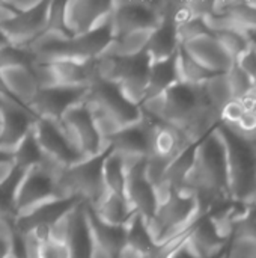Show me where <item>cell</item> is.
Returning a JSON list of instances; mask_svg holds the SVG:
<instances>
[{"label": "cell", "mask_w": 256, "mask_h": 258, "mask_svg": "<svg viewBox=\"0 0 256 258\" xmlns=\"http://www.w3.org/2000/svg\"><path fill=\"white\" fill-rule=\"evenodd\" d=\"M142 112L183 133L192 144L202 141L220 122V112L208 101L202 85L178 82L161 95L140 104Z\"/></svg>", "instance_id": "obj_1"}, {"label": "cell", "mask_w": 256, "mask_h": 258, "mask_svg": "<svg viewBox=\"0 0 256 258\" xmlns=\"http://www.w3.org/2000/svg\"><path fill=\"white\" fill-rule=\"evenodd\" d=\"M181 190H187L195 197L202 216L231 203L225 145L217 128L198 142L193 166Z\"/></svg>", "instance_id": "obj_2"}, {"label": "cell", "mask_w": 256, "mask_h": 258, "mask_svg": "<svg viewBox=\"0 0 256 258\" xmlns=\"http://www.w3.org/2000/svg\"><path fill=\"white\" fill-rule=\"evenodd\" d=\"M113 41V29L110 15L95 29L63 38L59 35L42 33L27 48L33 53L35 62H56V60H97L100 59L110 42Z\"/></svg>", "instance_id": "obj_3"}, {"label": "cell", "mask_w": 256, "mask_h": 258, "mask_svg": "<svg viewBox=\"0 0 256 258\" xmlns=\"http://www.w3.org/2000/svg\"><path fill=\"white\" fill-rule=\"evenodd\" d=\"M84 101L94 113L104 142H107L119 128L136 124L143 116L140 106L133 103L122 92L119 85L109 82L98 74L89 83Z\"/></svg>", "instance_id": "obj_4"}, {"label": "cell", "mask_w": 256, "mask_h": 258, "mask_svg": "<svg viewBox=\"0 0 256 258\" xmlns=\"http://www.w3.org/2000/svg\"><path fill=\"white\" fill-rule=\"evenodd\" d=\"M216 128L225 145L229 200L249 204L256 192V147L222 122Z\"/></svg>", "instance_id": "obj_5"}, {"label": "cell", "mask_w": 256, "mask_h": 258, "mask_svg": "<svg viewBox=\"0 0 256 258\" xmlns=\"http://www.w3.org/2000/svg\"><path fill=\"white\" fill-rule=\"evenodd\" d=\"M201 218L195 197L187 190H170L160 201L154 218L148 222L152 239L157 245L164 243L189 231Z\"/></svg>", "instance_id": "obj_6"}, {"label": "cell", "mask_w": 256, "mask_h": 258, "mask_svg": "<svg viewBox=\"0 0 256 258\" xmlns=\"http://www.w3.org/2000/svg\"><path fill=\"white\" fill-rule=\"evenodd\" d=\"M109 151L110 147L107 145V148L100 154L86 157L72 166L63 168L59 177L62 195L78 198L81 203L95 207L107 194L103 180V165Z\"/></svg>", "instance_id": "obj_7"}, {"label": "cell", "mask_w": 256, "mask_h": 258, "mask_svg": "<svg viewBox=\"0 0 256 258\" xmlns=\"http://www.w3.org/2000/svg\"><path fill=\"white\" fill-rule=\"evenodd\" d=\"M62 169L63 168H60L59 165L45 159L42 163L30 168L23 174L14 200L15 218L48 201L65 198L62 195L59 183Z\"/></svg>", "instance_id": "obj_8"}, {"label": "cell", "mask_w": 256, "mask_h": 258, "mask_svg": "<svg viewBox=\"0 0 256 258\" xmlns=\"http://www.w3.org/2000/svg\"><path fill=\"white\" fill-rule=\"evenodd\" d=\"M151 59L146 51L128 57L101 56L98 76L119 85L122 92L136 104H142L146 94Z\"/></svg>", "instance_id": "obj_9"}, {"label": "cell", "mask_w": 256, "mask_h": 258, "mask_svg": "<svg viewBox=\"0 0 256 258\" xmlns=\"http://www.w3.org/2000/svg\"><path fill=\"white\" fill-rule=\"evenodd\" d=\"M81 201L74 197L57 198L48 201L45 204L38 206L36 209L20 215L12 222V230L18 236H33L39 243L50 239V228L56 224L60 218L75 209Z\"/></svg>", "instance_id": "obj_10"}, {"label": "cell", "mask_w": 256, "mask_h": 258, "mask_svg": "<svg viewBox=\"0 0 256 258\" xmlns=\"http://www.w3.org/2000/svg\"><path fill=\"white\" fill-rule=\"evenodd\" d=\"M33 135L45 159L60 168L72 166L84 159L60 121L38 118L33 125Z\"/></svg>", "instance_id": "obj_11"}, {"label": "cell", "mask_w": 256, "mask_h": 258, "mask_svg": "<svg viewBox=\"0 0 256 258\" xmlns=\"http://www.w3.org/2000/svg\"><path fill=\"white\" fill-rule=\"evenodd\" d=\"M60 122L84 159L94 157L107 148V144L100 135L94 113L84 100L72 106L62 116Z\"/></svg>", "instance_id": "obj_12"}, {"label": "cell", "mask_w": 256, "mask_h": 258, "mask_svg": "<svg viewBox=\"0 0 256 258\" xmlns=\"http://www.w3.org/2000/svg\"><path fill=\"white\" fill-rule=\"evenodd\" d=\"M38 116L17 100L0 95V151L12 154L32 132Z\"/></svg>", "instance_id": "obj_13"}, {"label": "cell", "mask_w": 256, "mask_h": 258, "mask_svg": "<svg viewBox=\"0 0 256 258\" xmlns=\"http://www.w3.org/2000/svg\"><path fill=\"white\" fill-rule=\"evenodd\" d=\"M161 18L160 2L122 0L113 2L110 23L113 36L133 30H152Z\"/></svg>", "instance_id": "obj_14"}, {"label": "cell", "mask_w": 256, "mask_h": 258, "mask_svg": "<svg viewBox=\"0 0 256 258\" xmlns=\"http://www.w3.org/2000/svg\"><path fill=\"white\" fill-rule=\"evenodd\" d=\"M125 159V157H124ZM127 162V187L125 197L136 215L149 222L158 207V195L155 186L146 175V159Z\"/></svg>", "instance_id": "obj_15"}, {"label": "cell", "mask_w": 256, "mask_h": 258, "mask_svg": "<svg viewBox=\"0 0 256 258\" xmlns=\"http://www.w3.org/2000/svg\"><path fill=\"white\" fill-rule=\"evenodd\" d=\"M88 94V86H63L53 85L39 88L29 109L38 116L51 121H60L62 116L77 103L83 101Z\"/></svg>", "instance_id": "obj_16"}, {"label": "cell", "mask_w": 256, "mask_h": 258, "mask_svg": "<svg viewBox=\"0 0 256 258\" xmlns=\"http://www.w3.org/2000/svg\"><path fill=\"white\" fill-rule=\"evenodd\" d=\"M180 2H160L161 18L155 29H152L145 51L152 62L163 60L174 56L180 48L177 11Z\"/></svg>", "instance_id": "obj_17"}, {"label": "cell", "mask_w": 256, "mask_h": 258, "mask_svg": "<svg viewBox=\"0 0 256 258\" xmlns=\"http://www.w3.org/2000/svg\"><path fill=\"white\" fill-rule=\"evenodd\" d=\"M50 11V2H38L32 9L15 14L11 20L0 26V30L9 41V44L29 47L45 29L47 17Z\"/></svg>", "instance_id": "obj_18"}, {"label": "cell", "mask_w": 256, "mask_h": 258, "mask_svg": "<svg viewBox=\"0 0 256 258\" xmlns=\"http://www.w3.org/2000/svg\"><path fill=\"white\" fill-rule=\"evenodd\" d=\"M151 130L152 121L143 113L139 122L119 128L107 139L106 144L112 147V150L124 156L125 160L146 159L151 151Z\"/></svg>", "instance_id": "obj_19"}, {"label": "cell", "mask_w": 256, "mask_h": 258, "mask_svg": "<svg viewBox=\"0 0 256 258\" xmlns=\"http://www.w3.org/2000/svg\"><path fill=\"white\" fill-rule=\"evenodd\" d=\"M113 2L71 0L65 2V24L71 36L86 33L109 18Z\"/></svg>", "instance_id": "obj_20"}, {"label": "cell", "mask_w": 256, "mask_h": 258, "mask_svg": "<svg viewBox=\"0 0 256 258\" xmlns=\"http://www.w3.org/2000/svg\"><path fill=\"white\" fill-rule=\"evenodd\" d=\"M198 63L214 74H225L235 63L214 35H202L181 45Z\"/></svg>", "instance_id": "obj_21"}, {"label": "cell", "mask_w": 256, "mask_h": 258, "mask_svg": "<svg viewBox=\"0 0 256 258\" xmlns=\"http://www.w3.org/2000/svg\"><path fill=\"white\" fill-rule=\"evenodd\" d=\"M84 210L92 243L109 254L110 258H124L127 249V225L119 227L104 222L88 204H84Z\"/></svg>", "instance_id": "obj_22"}, {"label": "cell", "mask_w": 256, "mask_h": 258, "mask_svg": "<svg viewBox=\"0 0 256 258\" xmlns=\"http://www.w3.org/2000/svg\"><path fill=\"white\" fill-rule=\"evenodd\" d=\"M186 243L189 249L199 258H217L228 246L229 240L219 236L214 224L207 215L195 224Z\"/></svg>", "instance_id": "obj_23"}, {"label": "cell", "mask_w": 256, "mask_h": 258, "mask_svg": "<svg viewBox=\"0 0 256 258\" xmlns=\"http://www.w3.org/2000/svg\"><path fill=\"white\" fill-rule=\"evenodd\" d=\"M0 82L8 95L26 107L30 106L32 100L39 91V85L32 67H11L0 70Z\"/></svg>", "instance_id": "obj_24"}, {"label": "cell", "mask_w": 256, "mask_h": 258, "mask_svg": "<svg viewBox=\"0 0 256 258\" xmlns=\"http://www.w3.org/2000/svg\"><path fill=\"white\" fill-rule=\"evenodd\" d=\"M45 63V62H44ZM53 76L54 85L63 86H89L98 74L97 60H56L47 62Z\"/></svg>", "instance_id": "obj_25"}, {"label": "cell", "mask_w": 256, "mask_h": 258, "mask_svg": "<svg viewBox=\"0 0 256 258\" xmlns=\"http://www.w3.org/2000/svg\"><path fill=\"white\" fill-rule=\"evenodd\" d=\"M177 54H178V51L174 56L167 57V59L155 60V62L151 60L145 100L161 95L163 92H166L169 88H172L174 85H177L180 82Z\"/></svg>", "instance_id": "obj_26"}, {"label": "cell", "mask_w": 256, "mask_h": 258, "mask_svg": "<svg viewBox=\"0 0 256 258\" xmlns=\"http://www.w3.org/2000/svg\"><path fill=\"white\" fill-rule=\"evenodd\" d=\"M69 258H91L92 237L86 219L84 203L78 204L71 213V228L66 240Z\"/></svg>", "instance_id": "obj_27"}, {"label": "cell", "mask_w": 256, "mask_h": 258, "mask_svg": "<svg viewBox=\"0 0 256 258\" xmlns=\"http://www.w3.org/2000/svg\"><path fill=\"white\" fill-rule=\"evenodd\" d=\"M157 246L152 234L149 231L148 222L134 213V216L127 224V249L125 254L134 258L148 257Z\"/></svg>", "instance_id": "obj_28"}, {"label": "cell", "mask_w": 256, "mask_h": 258, "mask_svg": "<svg viewBox=\"0 0 256 258\" xmlns=\"http://www.w3.org/2000/svg\"><path fill=\"white\" fill-rule=\"evenodd\" d=\"M92 209L95 210L100 219H103L110 225L125 227L130 222V219L134 216V210L131 209L127 197L115 195L110 192H107L104 198Z\"/></svg>", "instance_id": "obj_29"}, {"label": "cell", "mask_w": 256, "mask_h": 258, "mask_svg": "<svg viewBox=\"0 0 256 258\" xmlns=\"http://www.w3.org/2000/svg\"><path fill=\"white\" fill-rule=\"evenodd\" d=\"M103 180L106 190L115 195L125 197V187H127V162L124 156L112 150L104 159L103 165Z\"/></svg>", "instance_id": "obj_30"}, {"label": "cell", "mask_w": 256, "mask_h": 258, "mask_svg": "<svg viewBox=\"0 0 256 258\" xmlns=\"http://www.w3.org/2000/svg\"><path fill=\"white\" fill-rule=\"evenodd\" d=\"M151 32L152 30H133L122 35H116L113 36V41L110 42L109 48L103 56H110V57L136 56L145 51Z\"/></svg>", "instance_id": "obj_31"}, {"label": "cell", "mask_w": 256, "mask_h": 258, "mask_svg": "<svg viewBox=\"0 0 256 258\" xmlns=\"http://www.w3.org/2000/svg\"><path fill=\"white\" fill-rule=\"evenodd\" d=\"M12 160L17 169L26 172L30 168L42 163L45 160V156L42 154L35 135H33V128L32 132L21 141V144L15 148V151L12 153Z\"/></svg>", "instance_id": "obj_32"}, {"label": "cell", "mask_w": 256, "mask_h": 258, "mask_svg": "<svg viewBox=\"0 0 256 258\" xmlns=\"http://www.w3.org/2000/svg\"><path fill=\"white\" fill-rule=\"evenodd\" d=\"M178 74L180 82L190 83V85H202L210 77L214 76V73L205 70L201 63H198L181 45L178 48Z\"/></svg>", "instance_id": "obj_33"}, {"label": "cell", "mask_w": 256, "mask_h": 258, "mask_svg": "<svg viewBox=\"0 0 256 258\" xmlns=\"http://www.w3.org/2000/svg\"><path fill=\"white\" fill-rule=\"evenodd\" d=\"M202 88H204V92H205L208 101L211 103V106L219 112H222V109L231 100H234L226 73L225 74H214L213 77H210L207 82L202 83Z\"/></svg>", "instance_id": "obj_34"}, {"label": "cell", "mask_w": 256, "mask_h": 258, "mask_svg": "<svg viewBox=\"0 0 256 258\" xmlns=\"http://www.w3.org/2000/svg\"><path fill=\"white\" fill-rule=\"evenodd\" d=\"M35 56L27 47L8 44L0 48V70L11 67H32Z\"/></svg>", "instance_id": "obj_35"}, {"label": "cell", "mask_w": 256, "mask_h": 258, "mask_svg": "<svg viewBox=\"0 0 256 258\" xmlns=\"http://www.w3.org/2000/svg\"><path fill=\"white\" fill-rule=\"evenodd\" d=\"M214 36L219 39V42L223 45V48L228 51V54L232 57V60L235 62L249 47L250 39L247 36V33L244 32H220V33H214Z\"/></svg>", "instance_id": "obj_36"}, {"label": "cell", "mask_w": 256, "mask_h": 258, "mask_svg": "<svg viewBox=\"0 0 256 258\" xmlns=\"http://www.w3.org/2000/svg\"><path fill=\"white\" fill-rule=\"evenodd\" d=\"M42 33L59 35L63 38L71 36L65 24V2H50V11H48L45 29Z\"/></svg>", "instance_id": "obj_37"}, {"label": "cell", "mask_w": 256, "mask_h": 258, "mask_svg": "<svg viewBox=\"0 0 256 258\" xmlns=\"http://www.w3.org/2000/svg\"><path fill=\"white\" fill-rule=\"evenodd\" d=\"M226 258H256L255 236H232L226 246Z\"/></svg>", "instance_id": "obj_38"}, {"label": "cell", "mask_w": 256, "mask_h": 258, "mask_svg": "<svg viewBox=\"0 0 256 258\" xmlns=\"http://www.w3.org/2000/svg\"><path fill=\"white\" fill-rule=\"evenodd\" d=\"M226 77H228V82H229V86H231V92H232L234 100L243 98L250 91V88L253 85L252 79L244 71H241L237 67V63H234L229 68V71L226 73Z\"/></svg>", "instance_id": "obj_39"}, {"label": "cell", "mask_w": 256, "mask_h": 258, "mask_svg": "<svg viewBox=\"0 0 256 258\" xmlns=\"http://www.w3.org/2000/svg\"><path fill=\"white\" fill-rule=\"evenodd\" d=\"M202 35H213V33L210 32L204 18H201V17H193V18H190V20H187L178 26L180 45H183V44H186L195 38H199Z\"/></svg>", "instance_id": "obj_40"}, {"label": "cell", "mask_w": 256, "mask_h": 258, "mask_svg": "<svg viewBox=\"0 0 256 258\" xmlns=\"http://www.w3.org/2000/svg\"><path fill=\"white\" fill-rule=\"evenodd\" d=\"M250 39V38H249ZM237 67L244 71L250 79L252 82H256V41L250 39V44L249 47L246 48V51L235 60Z\"/></svg>", "instance_id": "obj_41"}, {"label": "cell", "mask_w": 256, "mask_h": 258, "mask_svg": "<svg viewBox=\"0 0 256 258\" xmlns=\"http://www.w3.org/2000/svg\"><path fill=\"white\" fill-rule=\"evenodd\" d=\"M244 113H246V109L243 107L240 100H231L220 112V122L228 127H232L241 119Z\"/></svg>", "instance_id": "obj_42"}, {"label": "cell", "mask_w": 256, "mask_h": 258, "mask_svg": "<svg viewBox=\"0 0 256 258\" xmlns=\"http://www.w3.org/2000/svg\"><path fill=\"white\" fill-rule=\"evenodd\" d=\"M39 258H69L68 245L48 239L39 243Z\"/></svg>", "instance_id": "obj_43"}, {"label": "cell", "mask_w": 256, "mask_h": 258, "mask_svg": "<svg viewBox=\"0 0 256 258\" xmlns=\"http://www.w3.org/2000/svg\"><path fill=\"white\" fill-rule=\"evenodd\" d=\"M14 246V230L12 224H0V258H6L12 252Z\"/></svg>", "instance_id": "obj_44"}, {"label": "cell", "mask_w": 256, "mask_h": 258, "mask_svg": "<svg viewBox=\"0 0 256 258\" xmlns=\"http://www.w3.org/2000/svg\"><path fill=\"white\" fill-rule=\"evenodd\" d=\"M14 171H15V165H14L12 157L0 160V184L8 181L12 177Z\"/></svg>", "instance_id": "obj_45"}, {"label": "cell", "mask_w": 256, "mask_h": 258, "mask_svg": "<svg viewBox=\"0 0 256 258\" xmlns=\"http://www.w3.org/2000/svg\"><path fill=\"white\" fill-rule=\"evenodd\" d=\"M8 44H9V41L6 39V36H5V35H3V32L0 30V48H2V47H5V45H8Z\"/></svg>", "instance_id": "obj_46"}, {"label": "cell", "mask_w": 256, "mask_h": 258, "mask_svg": "<svg viewBox=\"0 0 256 258\" xmlns=\"http://www.w3.org/2000/svg\"><path fill=\"white\" fill-rule=\"evenodd\" d=\"M12 248H14V246H12ZM6 258H20V255H18V254H15V252H14V249H12V252H11V254H9Z\"/></svg>", "instance_id": "obj_47"}, {"label": "cell", "mask_w": 256, "mask_h": 258, "mask_svg": "<svg viewBox=\"0 0 256 258\" xmlns=\"http://www.w3.org/2000/svg\"><path fill=\"white\" fill-rule=\"evenodd\" d=\"M124 258H134L133 255H130V254H124Z\"/></svg>", "instance_id": "obj_48"}, {"label": "cell", "mask_w": 256, "mask_h": 258, "mask_svg": "<svg viewBox=\"0 0 256 258\" xmlns=\"http://www.w3.org/2000/svg\"><path fill=\"white\" fill-rule=\"evenodd\" d=\"M2 222H5V221H2V219H0V224H2Z\"/></svg>", "instance_id": "obj_49"}]
</instances>
